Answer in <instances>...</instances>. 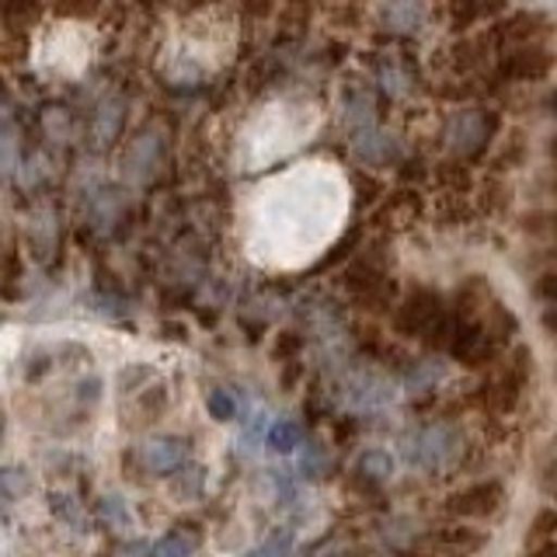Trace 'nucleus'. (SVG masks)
<instances>
[{
    "label": "nucleus",
    "instance_id": "obj_8",
    "mask_svg": "<svg viewBox=\"0 0 557 557\" xmlns=\"http://www.w3.org/2000/svg\"><path fill=\"white\" fill-rule=\"evenodd\" d=\"M32 487V478L25 474L22 467H4L0 470V495L4 498H22Z\"/></svg>",
    "mask_w": 557,
    "mask_h": 557
},
{
    "label": "nucleus",
    "instance_id": "obj_13",
    "mask_svg": "<svg viewBox=\"0 0 557 557\" xmlns=\"http://www.w3.org/2000/svg\"><path fill=\"white\" fill-rule=\"evenodd\" d=\"M115 557H150V550H147L144 540H133V544H122L115 550Z\"/></svg>",
    "mask_w": 557,
    "mask_h": 557
},
{
    "label": "nucleus",
    "instance_id": "obj_11",
    "mask_svg": "<svg viewBox=\"0 0 557 557\" xmlns=\"http://www.w3.org/2000/svg\"><path fill=\"white\" fill-rule=\"evenodd\" d=\"M255 557H293V540L289 533H272Z\"/></svg>",
    "mask_w": 557,
    "mask_h": 557
},
{
    "label": "nucleus",
    "instance_id": "obj_14",
    "mask_svg": "<svg viewBox=\"0 0 557 557\" xmlns=\"http://www.w3.org/2000/svg\"><path fill=\"white\" fill-rule=\"evenodd\" d=\"M0 440H4V422H0Z\"/></svg>",
    "mask_w": 557,
    "mask_h": 557
},
{
    "label": "nucleus",
    "instance_id": "obj_4",
    "mask_svg": "<svg viewBox=\"0 0 557 557\" xmlns=\"http://www.w3.org/2000/svg\"><path fill=\"white\" fill-rule=\"evenodd\" d=\"M188 457V446L182 440H150L144 446V467L153 474H174Z\"/></svg>",
    "mask_w": 557,
    "mask_h": 557
},
{
    "label": "nucleus",
    "instance_id": "obj_9",
    "mask_svg": "<svg viewBox=\"0 0 557 557\" xmlns=\"http://www.w3.org/2000/svg\"><path fill=\"white\" fill-rule=\"evenodd\" d=\"M296 443H300V429H296L293 422H275L269 429V446L272 449L289 453V449H296Z\"/></svg>",
    "mask_w": 557,
    "mask_h": 557
},
{
    "label": "nucleus",
    "instance_id": "obj_7",
    "mask_svg": "<svg viewBox=\"0 0 557 557\" xmlns=\"http://www.w3.org/2000/svg\"><path fill=\"white\" fill-rule=\"evenodd\" d=\"M98 516H101L104 522H109V527H133V512H129V505H126V498H119V495L101 498Z\"/></svg>",
    "mask_w": 557,
    "mask_h": 557
},
{
    "label": "nucleus",
    "instance_id": "obj_3",
    "mask_svg": "<svg viewBox=\"0 0 557 557\" xmlns=\"http://www.w3.org/2000/svg\"><path fill=\"white\" fill-rule=\"evenodd\" d=\"M91 60V35L81 22H63L57 28L46 32V39L39 46V66L46 74H60V77H74Z\"/></svg>",
    "mask_w": 557,
    "mask_h": 557
},
{
    "label": "nucleus",
    "instance_id": "obj_6",
    "mask_svg": "<svg viewBox=\"0 0 557 557\" xmlns=\"http://www.w3.org/2000/svg\"><path fill=\"white\" fill-rule=\"evenodd\" d=\"M196 550V536L191 533H168L150 547V557H191Z\"/></svg>",
    "mask_w": 557,
    "mask_h": 557
},
{
    "label": "nucleus",
    "instance_id": "obj_10",
    "mask_svg": "<svg viewBox=\"0 0 557 557\" xmlns=\"http://www.w3.org/2000/svg\"><path fill=\"white\" fill-rule=\"evenodd\" d=\"M101 0H57V11L66 17V22H84V17L98 14Z\"/></svg>",
    "mask_w": 557,
    "mask_h": 557
},
{
    "label": "nucleus",
    "instance_id": "obj_2",
    "mask_svg": "<svg viewBox=\"0 0 557 557\" xmlns=\"http://www.w3.org/2000/svg\"><path fill=\"white\" fill-rule=\"evenodd\" d=\"M321 112L310 101H272L265 104L240 136V164L265 168L278 157L300 150L313 136Z\"/></svg>",
    "mask_w": 557,
    "mask_h": 557
},
{
    "label": "nucleus",
    "instance_id": "obj_12",
    "mask_svg": "<svg viewBox=\"0 0 557 557\" xmlns=\"http://www.w3.org/2000/svg\"><path fill=\"white\" fill-rule=\"evenodd\" d=\"M209 414L220 418V422H226V418H234V414H237L234 397L226 394V391H216L213 397H209Z\"/></svg>",
    "mask_w": 557,
    "mask_h": 557
},
{
    "label": "nucleus",
    "instance_id": "obj_5",
    "mask_svg": "<svg viewBox=\"0 0 557 557\" xmlns=\"http://www.w3.org/2000/svg\"><path fill=\"white\" fill-rule=\"evenodd\" d=\"M39 11H42V0H4V22L17 32H25L39 22Z\"/></svg>",
    "mask_w": 557,
    "mask_h": 557
},
{
    "label": "nucleus",
    "instance_id": "obj_1",
    "mask_svg": "<svg viewBox=\"0 0 557 557\" xmlns=\"http://www.w3.org/2000/svg\"><path fill=\"white\" fill-rule=\"evenodd\" d=\"M348 206L352 191L338 164L304 161L275 174L248 206V258L275 272L310 265L345 231Z\"/></svg>",
    "mask_w": 557,
    "mask_h": 557
}]
</instances>
